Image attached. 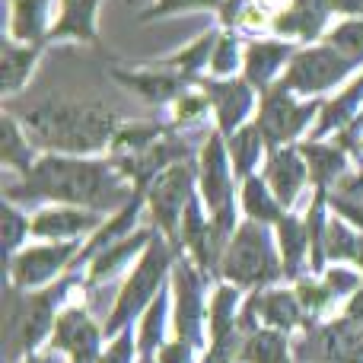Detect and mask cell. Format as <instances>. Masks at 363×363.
Wrapping results in <instances>:
<instances>
[{"label":"cell","mask_w":363,"mask_h":363,"mask_svg":"<svg viewBox=\"0 0 363 363\" xmlns=\"http://www.w3.org/2000/svg\"><path fill=\"white\" fill-rule=\"evenodd\" d=\"M10 201H67L83 204L93 211H108L128 198V188L121 185V176L106 163H83L67 157H45L23 176L19 185L6 188Z\"/></svg>","instance_id":"obj_1"},{"label":"cell","mask_w":363,"mask_h":363,"mask_svg":"<svg viewBox=\"0 0 363 363\" xmlns=\"http://www.w3.org/2000/svg\"><path fill=\"white\" fill-rule=\"evenodd\" d=\"M23 128L38 147L61 153H89L118 138L121 121L115 112L93 102H42L23 112Z\"/></svg>","instance_id":"obj_2"},{"label":"cell","mask_w":363,"mask_h":363,"mask_svg":"<svg viewBox=\"0 0 363 363\" xmlns=\"http://www.w3.org/2000/svg\"><path fill=\"white\" fill-rule=\"evenodd\" d=\"M70 284H74V274L57 281L51 290H42L35 296H19L16 287L6 290V322H4L6 357L13 360L16 351H32L45 338V332L51 328V313L64 300Z\"/></svg>","instance_id":"obj_3"},{"label":"cell","mask_w":363,"mask_h":363,"mask_svg":"<svg viewBox=\"0 0 363 363\" xmlns=\"http://www.w3.org/2000/svg\"><path fill=\"white\" fill-rule=\"evenodd\" d=\"M223 274L236 287H262L284 274L281 262L274 258V245L262 223L249 220L236 230L230 249L223 255Z\"/></svg>","instance_id":"obj_4"},{"label":"cell","mask_w":363,"mask_h":363,"mask_svg":"<svg viewBox=\"0 0 363 363\" xmlns=\"http://www.w3.org/2000/svg\"><path fill=\"white\" fill-rule=\"evenodd\" d=\"M169 258H172V252L166 249L160 239H153V242L147 245V252H144V258H140L138 271H134V277L125 284V290H121V296H118V303H115L112 315H108L106 335H115L118 328H125L128 322H131L134 315L147 306V300L153 296V290L163 284V274H166V268H169Z\"/></svg>","instance_id":"obj_5"},{"label":"cell","mask_w":363,"mask_h":363,"mask_svg":"<svg viewBox=\"0 0 363 363\" xmlns=\"http://www.w3.org/2000/svg\"><path fill=\"white\" fill-rule=\"evenodd\" d=\"M294 354L303 363H363V322L341 319L332 325L309 328Z\"/></svg>","instance_id":"obj_6"},{"label":"cell","mask_w":363,"mask_h":363,"mask_svg":"<svg viewBox=\"0 0 363 363\" xmlns=\"http://www.w3.org/2000/svg\"><path fill=\"white\" fill-rule=\"evenodd\" d=\"M354 67L357 64L351 57H345L338 48L325 42L322 48H306L294 55L281 86L296 89V93H322V89H332L335 83H341Z\"/></svg>","instance_id":"obj_7"},{"label":"cell","mask_w":363,"mask_h":363,"mask_svg":"<svg viewBox=\"0 0 363 363\" xmlns=\"http://www.w3.org/2000/svg\"><path fill=\"white\" fill-rule=\"evenodd\" d=\"M315 112H319V102H315V99L313 102H294L290 89L277 83L274 89H268V93H264L262 112H258L255 128L262 131L264 144L277 150L281 144L294 140L296 134L309 125V118H313Z\"/></svg>","instance_id":"obj_8"},{"label":"cell","mask_w":363,"mask_h":363,"mask_svg":"<svg viewBox=\"0 0 363 363\" xmlns=\"http://www.w3.org/2000/svg\"><path fill=\"white\" fill-rule=\"evenodd\" d=\"M191 166L176 163L169 169H163L157 176V182L150 185V211L157 226L169 236L172 252H179L182 245V230H179V213L182 207H188L191 201Z\"/></svg>","instance_id":"obj_9"},{"label":"cell","mask_w":363,"mask_h":363,"mask_svg":"<svg viewBox=\"0 0 363 363\" xmlns=\"http://www.w3.org/2000/svg\"><path fill=\"white\" fill-rule=\"evenodd\" d=\"M176 294H179V309H176V332L179 341H188V345H201V332H204V271L191 268L188 258H179L176 271Z\"/></svg>","instance_id":"obj_10"},{"label":"cell","mask_w":363,"mask_h":363,"mask_svg":"<svg viewBox=\"0 0 363 363\" xmlns=\"http://www.w3.org/2000/svg\"><path fill=\"white\" fill-rule=\"evenodd\" d=\"M201 188H204L207 207L217 213L233 211V179H230V163H226V150L220 134H211L201 157Z\"/></svg>","instance_id":"obj_11"},{"label":"cell","mask_w":363,"mask_h":363,"mask_svg":"<svg viewBox=\"0 0 363 363\" xmlns=\"http://www.w3.org/2000/svg\"><path fill=\"white\" fill-rule=\"evenodd\" d=\"M236 303H239V294L233 287H217L213 290V303H211V354L204 357V363H226V360H233V354H239L236 347H233L236 332H239Z\"/></svg>","instance_id":"obj_12"},{"label":"cell","mask_w":363,"mask_h":363,"mask_svg":"<svg viewBox=\"0 0 363 363\" xmlns=\"http://www.w3.org/2000/svg\"><path fill=\"white\" fill-rule=\"evenodd\" d=\"M77 245L74 242H61V245H38L29 249L23 255L13 258V284L16 287H38L48 277H55L64 264L74 258Z\"/></svg>","instance_id":"obj_13"},{"label":"cell","mask_w":363,"mask_h":363,"mask_svg":"<svg viewBox=\"0 0 363 363\" xmlns=\"http://www.w3.org/2000/svg\"><path fill=\"white\" fill-rule=\"evenodd\" d=\"M99 338L102 332L89 322V315L83 309H67L55 322V347L67 351L74 363H93L96 354H99Z\"/></svg>","instance_id":"obj_14"},{"label":"cell","mask_w":363,"mask_h":363,"mask_svg":"<svg viewBox=\"0 0 363 363\" xmlns=\"http://www.w3.org/2000/svg\"><path fill=\"white\" fill-rule=\"evenodd\" d=\"M252 83L249 80H223V83H213V80H201V89H207V99L213 102L217 108V118H220V131L230 134L242 125V118L249 115L252 108Z\"/></svg>","instance_id":"obj_15"},{"label":"cell","mask_w":363,"mask_h":363,"mask_svg":"<svg viewBox=\"0 0 363 363\" xmlns=\"http://www.w3.org/2000/svg\"><path fill=\"white\" fill-rule=\"evenodd\" d=\"M306 176H309V166H306V160H303V153L290 150V147H277V150H271L264 179H268L274 198L281 201V207L294 204V198L300 194Z\"/></svg>","instance_id":"obj_16"},{"label":"cell","mask_w":363,"mask_h":363,"mask_svg":"<svg viewBox=\"0 0 363 363\" xmlns=\"http://www.w3.org/2000/svg\"><path fill=\"white\" fill-rule=\"evenodd\" d=\"M332 10H335V0H290V6L271 26L281 35H296V38L313 42L322 32V26H325Z\"/></svg>","instance_id":"obj_17"},{"label":"cell","mask_w":363,"mask_h":363,"mask_svg":"<svg viewBox=\"0 0 363 363\" xmlns=\"http://www.w3.org/2000/svg\"><path fill=\"white\" fill-rule=\"evenodd\" d=\"M115 80L131 86L134 93H140L153 106H163V102L176 99V96H185L188 86L185 74H169V70H147V74H121V70H115Z\"/></svg>","instance_id":"obj_18"},{"label":"cell","mask_w":363,"mask_h":363,"mask_svg":"<svg viewBox=\"0 0 363 363\" xmlns=\"http://www.w3.org/2000/svg\"><path fill=\"white\" fill-rule=\"evenodd\" d=\"M96 223H99L96 213L77 211V207H51V211L35 213L32 233L42 239H74V236H80V233L93 230Z\"/></svg>","instance_id":"obj_19"},{"label":"cell","mask_w":363,"mask_h":363,"mask_svg":"<svg viewBox=\"0 0 363 363\" xmlns=\"http://www.w3.org/2000/svg\"><path fill=\"white\" fill-rule=\"evenodd\" d=\"M290 55H294V45L290 42H252L249 51H245V80L252 86L264 89L271 77L277 74V67Z\"/></svg>","instance_id":"obj_20"},{"label":"cell","mask_w":363,"mask_h":363,"mask_svg":"<svg viewBox=\"0 0 363 363\" xmlns=\"http://www.w3.org/2000/svg\"><path fill=\"white\" fill-rule=\"evenodd\" d=\"M96 6L99 0H70L64 4V13L57 19V26L48 32L51 38H83V42H93L96 38Z\"/></svg>","instance_id":"obj_21"},{"label":"cell","mask_w":363,"mask_h":363,"mask_svg":"<svg viewBox=\"0 0 363 363\" xmlns=\"http://www.w3.org/2000/svg\"><path fill=\"white\" fill-rule=\"evenodd\" d=\"M182 245H188L194 255V262H198L201 271L211 268L213 262V239H211V223H204V217H201V207L198 201H188L185 213H182Z\"/></svg>","instance_id":"obj_22"},{"label":"cell","mask_w":363,"mask_h":363,"mask_svg":"<svg viewBox=\"0 0 363 363\" xmlns=\"http://www.w3.org/2000/svg\"><path fill=\"white\" fill-rule=\"evenodd\" d=\"M300 153L309 166V176L315 179L319 188H325L328 182L345 172L347 157H345V147L341 144H315V140H309V144H300Z\"/></svg>","instance_id":"obj_23"},{"label":"cell","mask_w":363,"mask_h":363,"mask_svg":"<svg viewBox=\"0 0 363 363\" xmlns=\"http://www.w3.org/2000/svg\"><path fill=\"white\" fill-rule=\"evenodd\" d=\"M258 315H262L271 328L287 332V328H294L303 322V306H300V300H296V294L271 290V294L258 296Z\"/></svg>","instance_id":"obj_24"},{"label":"cell","mask_w":363,"mask_h":363,"mask_svg":"<svg viewBox=\"0 0 363 363\" xmlns=\"http://www.w3.org/2000/svg\"><path fill=\"white\" fill-rule=\"evenodd\" d=\"M277 233H281V255H284V274L287 277H300V262L306 255L309 245V230L303 220L284 213L277 220Z\"/></svg>","instance_id":"obj_25"},{"label":"cell","mask_w":363,"mask_h":363,"mask_svg":"<svg viewBox=\"0 0 363 363\" xmlns=\"http://www.w3.org/2000/svg\"><path fill=\"white\" fill-rule=\"evenodd\" d=\"M236 360L242 363H287V338L277 328L268 332H252L245 345L239 347Z\"/></svg>","instance_id":"obj_26"},{"label":"cell","mask_w":363,"mask_h":363,"mask_svg":"<svg viewBox=\"0 0 363 363\" xmlns=\"http://www.w3.org/2000/svg\"><path fill=\"white\" fill-rule=\"evenodd\" d=\"M35 57H38V45L16 48L13 42H4V61H0V86H4V93H16L23 86Z\"/></svg>","instance_id":"obj_27"},{"label":"cell","mask_w":363,"mask_h":363,"mask_svg":"<svg viewBox=\"0 0 363 363\" xmlns=\"http://www.w3.org/2000/svg\"><path fill=\"white\" fill-rule=\"evenodd\" d=\"M144 242H150V233H147V230L134 233L131 239H118L115 245H108V249L93 262V274H89V284H99V281H106V277H112L115 271H118L121 264L128 262V258L138 255V249H140Z\"/></svg>","instance_id":"obj_28"},{"label":"cell","mask_w":363,"mask_h":363,"mask_svg":"<svg viewBox=\"0 0 363 363\" xmlns=\"http://www.w3.org/2000/svg\"><path fill=\"white\" fill-rule=\"evenodd\" d=\"M48 0H13V35L19 42H38L45 35Z\"/></svg>","instance_id":"obj_29"},{"label":"cell","mask_w":363,"mask_h":363,"mask_svg":"<svg viewBox=\"0 0 363 363\" xmlns=\"http://www.w3.org/2000/svg\"><path fill=\"white\" fill-rule=\"evenodd\" d=\"M262 147H264V138L255 125H249V128L233 134L230 138V160H233L236 176L252 179V166H255L258 157H262Z\"/></svg>","instance_id":"obj_30"},{"label":"cell","mask_w":363,"mask_h":363,"mask_svg":"<svg viewBox=\"0 0 363 363\" xmlns=\"http://www.w3.org/2000/svg\"><path fill=\"white\" fill-rule=\"evenodd\" d=\"M242 204H245L249 220H255V223H277V220L284 217L281 201H277L274 194H268V188H264L262 179H245Z\"/></svg>","instance_id":"obj_31"},{"label":"cell","mask_w":363,"mask_h":363,"mask_svg":"<svg viewBox=\"0 0 363 363\" xmlns=\"http://www.w3.org/2000/svg\"><path fill=\"white\" fill-rule=\"evenodd\" d=\"M328 201H332V207L341 213V217H347L351 223L363 226V172L360 176L341 179L338 188H335V194H328Z\"/></svg>","instance_id":"obj_32"},{"label":"cell","mask_w":363,"mask_h":363,"mask_svg":"<svg viewBox=\"0 0 363 363\" xmlns=\"http://www.w3.org/2000/svg\"><path fill=\"white\" fill-rule=\"evenodd\" d=\"M217 42H220L217 32H207V35H201L198 42L191 45V48H185V51H179L176 57H169L163 67H176V70H182V74L188 77V80H191V77L198 74L201 67H204L207 57H213V51H217Z\"/></svg>","instance_id":"obj_33"},{"label":"cell","mask_w":363,"mask_h":363,"mask_svg":"<svg viewBox=\"0 0 363 363\" xmlns=\"http://www.w3.org/2000/svg\"><path fill=\"white\" fill-rule=\"evenodd\" d=\"M306 230H309V245H313V271H322V258H325V236H328V223H325V188H319L313 207H309Z\"/></svg>","instance_id":"obj_34"},{"label":"cell","mask_w":363,"mask_h":363,"mask_svg":"<svg viewBox=\"0 0 363 363\" xmlns=\"http://www.w3.org/2000/svg\"><path fill=\"white\" fill-rule=\"evenodd\" d=\"M0 160H4L6 166H19V169H23V176L32 169V166H29V147H26V138L19 134L16 121H13L10 115H4V144H0Z\"/></svg>","instance_id":"obj_35"},{"label":"cell","mask_w":363,"mask_h":363,"mask_svg":"<svg viewBox=\"0 0 363 363\" xmlns=\"http://www.w3.org/2000/svg\"><path fill=\"white\" fill-rule=\"evenodd\" d=\"M325 42L332 45V48H338L345 57H351L354 64H363V19L341 23Z\"/></svg>","instance_id":"obj_36"},{"label":"cell","mask_w":363,"mask_h":363,"mask_svg":"<svg viewBox=\"0 0 363 363\" xmlns=\"http://www.w3.org/2000/svg\"><path fill=\"white\" fill-rule=\"evenodd\" d=\"M163 319H166V294H157L153 306L147 309L144 328H140V357H153V347L163 338Z\"/></svg>","instance_id":"obj_37"},{"label":"cell","mask_w":363,"mask_h":363,"mask_svg":"<svg viewBox=\"0 0 363 363\" xmlns=\"http://www.w3.org/2000/svg\"><path fill=\"white\" fill-rule=\"evenodd\" d=\"M357 245H360V236H354L341 220H332L328 223V236H325V255L328 258H357Z\"/></svg>","instance_id":"obj_38"},{"label":"cell","mask_w":363,"mask_h":363,"mask_svg":"<svg viewBox=\"0 0 363 363\" xmlns=\"http://www.w3.org/2000/svg\"><path fill=\"white\" fill-rule=\"evenodd\" d=\"M296 300H300L303 313H319L328 303L335 300V290L328 284H313V281H300L296 284Z\"/></svg>","instance_id":"obj_39"},{"label":"cell","mask_w":363,"mask_h":363,"mask_svg":"<svg viewBox=\"0 0 363 363\" xmlns=\"http://www.w3.org/2000/svg\"><path fill=\"white\" fill-rule=\"evenodd\" d=\"M236 57H239L236 38H233V35H220L217 51H213V57H211V70H213V74H230V70L236 67Z\"/></svg>","instance_id":"obj_40"},{"label":"cell","mask_w":363,"mask_h":363,"mask_svg":"<svg viewBox=\"0 0 363 363\" xmlns=\"http://www.w3.org/2000/svg\"><path fill=\"white\" fill-rule=\"evenodd\" d=\"M223 4L226 0H157V6H150L144 13V19H157L176 10H198V6H223Z\"/></svg>","instance_id":"obj_41"},{"label":"cell","mask_w":363,"mask_h":363,"mask_svg":"<svg viewBox=\"0 0 363 363\" xmlns=\"http://www.w3.org/2000/svg\"><path fill=\"white\" fill-rule=\"evenodd\" d=\"M26 230H32V226H26V217L16 211V207H6V217H4V242H6V252H16L19 239L26 236Z\"/></svg>","instance_id":"obj_42"},{"label":"cell","mask_w":363,"mask_h":363,"mask_svg":"<svg viewBox=\"0 0 363 363\" xmlns=\"http://www.w3.org/2000/svg\"><path fill=\"white\" fill-rule=\"evenodd\" d=\"M207 96H198V93H185L179 96V106H176V118L179 121H198L207 108Z\"/></svg>","instance_id":"obj_43"},{"label":"cell","mask_w":363,"mask_h":363,"mask_svg":"<svg viewBox=\"0 0 363 363\" xmlns=\"http://www.w3.org/2000/svg\"><path fill=\"white\" fill-rule=\"evenodd\" d=\"M131 357H134V338H131V332H125L115 338V345L108 347L106 354H102L99 363H131Z\"/></svg>","instance_id":"obj_44"},{"label":"cell","mask_w":363,"mask_h":363,"mask_svg":"<svg viewBox=\"0 0 363 363\" xmlns=\"http://www.w3.org/2000/svg\"><path fill=\"white\" fill-rule=\"evenodd\" d=\"M325 284L335 290V296H341V294H347V290H357V274L345 271V268H335L325 274Z\"/></svg>","instance_id":"obj_45"},{"label":"cell","mask_w":363,"mask_h":363,"mask_svg":"<svg viewBox=\"0 0 363 363\" xmlns=\"http://www.w3.org/2000/svg\"><path fill=\"white\" fill-rule=\"evenodd\" d=\"M191 351L194 347L188 341H176V345H166L160 354V363H191Z\"/></svg>","instance_id":"obj_46"},{"label":"cell","mask_w":363,"mask_h":363,"mask_svg":"<svg viewBox=\"0 0 363 363\" xmlns=\"http://www.w3.org/2000/svg\"><path fill=\"white\" fill-rule=\"evenodd\" d=\"M335 10L347 16H363V0H335Z\"/></svg>","instance_id":"obj_47"},{"label":"cell","mask_w":363,"mask_h":363,"mask_svg":"<svg viewBox=\"0 0 363 363\" xmlns=\"http://www.w3.org/2000/svg\"><path fill=\"white\" fill-rule=\"evenodd\" d=\"M347 319L363 322V290H357V296H354V300L347 303Z\"/></svg>","instance_id":"obj_48"},{"label":"cell","mask_w":363,"mask_h":363,"mask_svg":"<svg viewBox=\"0 0 363 363\" xmlns=\"http://www.w3.org/2000/svg\"><path fill=\"white\" fill-rule=\"evenodd\" d=\"M26 363H55V354H48V357H35V354H32Z\"/></svg>","instance_id":"obj_49"},{"label":"cell","mask_w":363,"mask_h":363,"mask_svg":"<svg viewBox=\"0 0 363 363\" xmlns=\"http://www.w3.org/2000/svg\"><path fill=\"white\" fill-rule=\"evenodd\" d=\"M354 262H357L360 271H363V239H360V245H357V258H354Z\"/></svg>","instance_id":"obj_50"},{"label":"cell","mask_w":363,"mask_h":363,"mask_svg":"<svg viewBox=\"0 0 363 363\" xmlns=\"http://www.w3.org/2000/svg\"><path fill=\"white\" fill-rule=\"evenodd\" d=\"M354 153H357V157H360V160H363V138H360V140H357V144H354Z\"/></svg>","instance_id":"obj_51"},{"label":"cell","mask_w":363,"mask_h":363,"mask_svg":"<svg viewBox=\"0 0 363 363\" xmlns=\"http://www.w3.org/2000/svg\"><path fill=\"white\" fill-rule=\"evenodd\" d=\"M140 363H153V357H140Z\"/></svg>","instance_id":"obj_52"},{"label":"cell","mask_w":363,"mask_h":363,"mask_svg":"<svg viewBox=\"0 0 363 363\" xmlns=\"http://www.w3.org/2000/svg\"><path fill=\"white\" fill-rule=\"evenodd\" d=\"M64 4H70V0H64Z\"/></svg>","instance_id":"obj_53"}]
</instances>
